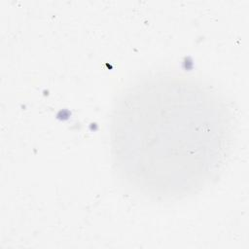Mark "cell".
Listing matches in <instances>:
<instances>
[{
  "mask_svg": "<svg viewBox=\"0 0 249 249\" xmlns=\"http://www.w3.org/2000/svg\"><path fill=\"white\" fill-rule=\"evenodd\" d=\"M230 122L218 96L193 80L154 77L119 100L112 121L113 157L139 190L160 196L186 195L219 170Z\"/></svg>",
  "mask_w": 249,
  "mask_h": 249,
  "instance_id": "1",
  "label": "cell"
}]
</instances>
